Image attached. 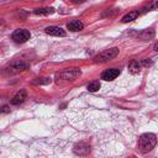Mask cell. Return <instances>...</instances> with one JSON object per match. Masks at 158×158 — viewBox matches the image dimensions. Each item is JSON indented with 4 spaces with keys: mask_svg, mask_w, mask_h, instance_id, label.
Listing matches in <instances>:
<instances>
[{
    "mask_svg": "<svg viewBox=\"0 0 158 158\" xmlns=\"http://www.w3.org/2000/svg\"><path fill=\"white\" fill-rule=\"evenodd\" d=\"M157 144V137L154 133H143L139 136L138 139V148L141 149V152L147 153L151 152Z\"/></svg>",
    "mask_w": 158,
    "mask_h": 158,
    "instance_id": "6da1fadb",
    "label": "cell"
},
{
    "mask_svg": "<svg viewBox=\"0 0 158 158\" xmlns=\"http://www.w3.org/2000/svg\"><path fill=\"white\" fill-rule=\"evenodd\" d=\"M117 56H118V48L114 47V48L105 49L104 52L99 53V54L94 58V62H95V63H105V62H109V60L116 58Z\"/></svg>",
    "mask_w": 158,
    "mask_h": 158,
    "instance_id": "7a4b0ae2",
    "label": "cell"
},
{
    "mask_svg": "<svg viewBox=\"0 0 158 158\" xmlns=\"http://www.w3.org/2000/svg\"><path fill=\"white\" fill-rule=\"evenodd\" d=\"M81 72L79 69H65L57 74V79L60 80H75L78 77H80Z\"/></svg>",
    "mask_w": 158,
    "mask_h": 158,
    "instance_id": "3957f363",
    "label": "cell"
},
{
    "mask_svg": "<svg viewBox=\"0 0 158 158\" xmlns=\"http://www.w3.org/2000/svg\"><path fill=\"white\" fill-rule=\"evenodd\" d=\"M12 40L16 42V43H25L27 40H30L31 37V33L28 30H25V28H20V30H16L14 31L12 33Z\"/></svg>",
    "mask_w": 158,
    "mask_h": 158,
    "instance_id": "277c9868",
    "label": "cell"
},
{
    "mask_svg": "<svg viewBox=\"0 0 158 158\" xmlns=\"http://www.w3.org/2000/svg\"><path fill=\"white\" fill-rule=\"evenodd\" d=\"M44 32H46L47 35L57 36V37H64V36L67 35L65 31H64L62 27H59V26H48V27H46Z\"/></svg>",
    "mask_w": 158,
    "mask_h": 158,
    "instance_id": "5b68a950",
    "label": "cell"
},
{
    "mask_svg": "<svg viewBox=\"0 0 158 158\" xmlns=\"http://www.w3.org/2000/svg\"><path fill=\"white\" fill-rule=\"evenodd\" d=\"M120 73H121V72H120L118 69H116V68L106 69L105 72H102V74H101V79H104V80H106V81H111V80H114L116 77H118Z\"/></svg>",
    "mask_w": 158,
    "mask_h": 158,
    "instance_id": "8992f818",
    "label": "cell"
},
{
    "mask_svg": "<svg viewBox=\"0 0 158 158\" xmlns=\"http://www.w3.org/2000/svg\"><path fill=\"white\" fill-rule=\"evenodd\" d=\"M73 151H74V153H75V154H79V156H85V154H88V153L90 152V146H89L88 143L79 142V143H77V144L74 146Z\"/></svg>",
    "mask_w": 158,
    "mask_h": 158,
    "instance_id": "52a82bcc",
    "label": "cell"
},
{
    "mask_svg": "<svg viewBox=\"0 0 158 158\" xmlns=\"http://www.w3.org/2000/svg\"><path fill=\"white\" fill-rule=\"evenodd\" d=\"M67 28L70 30V31H73V32H78V31H81V30L84 28V25H83V22L79 21V20H73V21L68 22Z\"/></svg>",
    "mask_w": 158,
    "mask_h": 158,
    "instance_id": "ba28073f",
    "label": "cell"
},
{
    "mask_svg": "<svg viewBox=\"0 0 158 158\" xmlns=\"http://www.w3.org/2000/svg\"><path fill=\"white\" fill-rule=\"evenodd\" d=\"M27 98V95H26V91L25 90H20L12 99H11V104L12 105H20L21 102H23L25 101V99Z\"/></svg>",
    "mask_w": 158,
    "mask_h": 158,
    "instance_id": "9c48e42d",
    "label": "cell"
},
{
    "mask_svg": "<svg viewBox=\"0 0 158 158\" xmlns=\"http://www.w3.org/2000/svg\"><path fill=\"white\" fill-rule=\"evenodd\" d=\"M139 16V11L138 10H133V11H130L128 14H126L122 19H121V22L122 23H127V22H131L133 20H136L137 17Z\"/></svg>",
    "mask_w": 158,
    "mask_h": 158,
    "instance_id": "30bf717a",
    "label": "cell"
},
{
    "mask_svg": "<svg viewBox=\"0 0 158 158\" xmlns=\"http://www.w3.org/2000/svg\"><path fill=\"white\" fill-rule=\"evenodd\" d=\"M137 36H138L141 40H143V41H149V40H152V38L154 37V30H153V28L143 30V31L139 32Z\"/></svg>",
    "mask_w": 158,
    "mask_h": 158,
    "instance_id": "8fae6325",
    "label": "cell"
},
{
    "mask_svg": "<svg viewBox=\"0 0 158 158\" xmlns=\"http://www.w3.org/2000/svg\"><path fill=\"white\" fill-rule=\"evenodd\" d=\"M154 9H158V0H152L148 5H146L144 7L141 9L139 11V15L143 14V12H147V11H151V10H154Z\"/></svg>",
    "mask_w": 158,
    "mask_h": 158,
    "instance_id": "7c38bea8",
    "label": "cell"
},
{
    "mask_svg": "<svg viewBox=\"0 0 158 158\" xmlns=\"http://www.w3.org/2000/svg\"><path fill=\"white\" fill-rule=\"evenodd\" d=\"M128 69H130L131 73L136 74V73H138V72L141 70V63H139L138 60H132V62L128 64Z\"/></svg>",
    "mask_w": 158,
    "mask_h": 158,
    "instance_id": "4fadbf2b",
    "label": "cell"
},
{
    "mask_svg": "<svg viewBox=\"0 0 158 158\" xmlns=\"http://www.w3.org/2000/svg\"><path fill=\"white\" fill-rule=\"evenodd\" d=\"M36 15H51L54 12L53 7H41V9H36L33 11Z\"/></svg>",
    "mask_w": 158,
    "mask_h": 158,
    "instance_id": "5bb4252c",
    "label": "cell"
},
{
    "mask_svg": "<svg viewBox=\"0 0 158 158\" xmlns=\"http://www.w3.org/2000/svg\"><path fill=\"white\" fill-rule=\"evenodd\" d=\"M11 69H14V72H20V70H25L27 69V64L23 62H17L11 64Z\"/></svg>",
    "mask_w": 158,
    "mask_h": 158,
    "instance_id": "9a60e30c",
    "label": "cell"
},
{
    "mask_svg": "<svg viewBox=\"0 0 158 158\" xmlns=\"http://www.w3.org/2000/svg\"><path fill=\"white\" fill-rule=\"evenodd\" d=\"M88 90L89 91H98L99 89H100V81L99 80H93V81H90L89 84H88Z\"/></svg>",
    "mask_w": 158,
    "mask_h": 158,
    "instance_id": "2e32d148",
    "label": "cell"
},
{
    "mask_svg": "<svg viewBox=\"0 0 158 158\" xmlns=\"http://www.w3.org/2000/svg\"><path fill=\"white\" fill-rule=\"evenodd\" d=\"M85 0H72L73 4H80V2H84Z\"/></svg>",
    "mask_w": 158,
    "mask_h": 158,
    "instance_id": "e0dca14e",
    "label": "cell"
},
{
    "mask_svg": "<svg viewBox=\"0 0 158 158\" xmlns=\"http://www.w3.org/2000/svg\"><path fill=\"white\" fill-rule=\"evenodd\" d=\"M9 111H10V110H9L7 106H4V107H2V112H9Z\"/></svg>",
    "mask_w": 158,
    "mask_h": 158,
    "instance_id": "ac0fdd59",
    "label": "cell"
},
{
    "mask_svg": "<svg viewBox=\"0 0 158 158\" xmlns=\"http://www.w3.org/2000/svg\"><path fill=\"white\" fill-rule=\"evenodd\" d=\"M153 48H154V51H156V52H158V42H156V44L153 46Z\"/></svg>",
    "mask_w": 158,
    "mask_h": 158,
    "instance_id": "d6986e66",
    "label": "cell"
}]
</instances>
